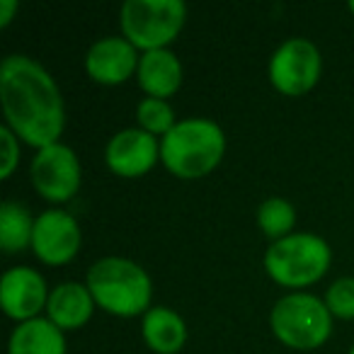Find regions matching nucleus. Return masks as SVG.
Returning <instances> with one entry per match:
<instances>
[{"instance_id": "2eb2a0df", "label": "nucleus", "mask_w": 354, "mask_h": 354, "mask_svg": "<svg viewBox=\"0 0 354 354\" xmlns=\"http://www.w3.org/2000/svg\"><path fill=\"white\" fill-rule=\"evenodd\" d=\"M141 335L156 354H177L187 342V323L167 306H153L141 318Z\"/></svg>"}, {"instance_id": "5701e85b", "label": "nucleus", "mask_w": 354, "mask_h": 354, "mask_svg": "<svg viewBox=\"0 0 354 354\" xmlns=\"http://www.w3.org/2000/svg\"><path fill=\"white\" fill-rule=\"evenodd\" d=\"M347 8H349V12L354 15V0H349V6H347Z\"/></svg>"}, {"instance_id": "4be33fe9", "label": "nucleus", "mask_w": 354, "mask_h": 354, "mask_svg": "<svg viewBox=\"0 0 354 354\" xmlns=\"http://www.w3.org/2000/svg\"><path fill=\"white\" fill-rule=\"evenodd\" d=\"M17 8H20V6H17L15 0H0V27H3V30H6V27L12 22Z\"/></svg>"}, {"instance_id": "423d86ee", "label": "nucleus", "mask_w": 354, "mask_h": 354, "mask_svg": "<svg viewBox=\"0 0 354 354\" xmlns=\"http://www.w3.org/2000/svg\"><path fill=\"white\" fill-rule=\"evenodd\" d=\"M187 20L183 0H127L119 12L122 37H127L141 54L167 49Z\"/></svg>"}, {"instance_id": "a211bd4d", "label": "nucleus", "mask_w": 354, "mask_h": 354, "mask_svg": "<svg viewBox=\"0 0 354 354\" xmlns=\"http://www.w3.org/2000/svg\"><path fill=\"white\" fill-rule=\"evenodd\" d=\"M257 226L272 243L291 236L296 226V209L289 199L270 197L257 207Z\"/></svg>"}, {"instance_id": "f8f14e48", "label": "nucleus", "mask_w": 354, "mask_h": 354, "mask_svg": "<svg viewBox=\"0 0 354 354\" xmlns=\"http://www.w3.org/2000/svg\"><path fill=\"white\" fill-rule=\"evenodd\" d=\"M141 54L127 37H102L85 54V71L100 85H122L138 71Z\"/></svg>"}, {"instance_id": "9b49d317", "label": "nucleus", "mask_w": 354, "mask_h": 354, "mask_svg": "<svg viewBox=\"0 0 354 354\" xmlns=\"http://www.w3.org/2000/svg\"><path fill=\"white\" fill-rule=\"evenodd\" d=\"M51 289L46 286V279L35 267H10L0 281V304L8 318L17 323L39 318L41 310H46Z\"/></svg>"}, {"instance_id": "412c9836", "label": "nucleus", "mask_w": 354, "mask_h": 354, "mask_svg": "<svg viewBox=\"0 0 354 354\" xmlns=\"http://www.w3.org/2000/svg\"><path fill=\"white\" fill-rule=\"evenodd\" d=\"M0 148H3V156H0V177L8 180L17 170V165H20V138L6 124L0 127Z\"/></svg>"}, {"instance_id": "dca6fc26", "label": "nucleus", "mask_w": 354, "mask_h": 354, "mask_svg": "<svg viewBox=\"0 0 354 354\" xmlns=\"http://www.w3.org/2000/svg\"><path fill=\"white\" fill-rule=\"evenodd\" d=\"M68 342L61 328H56L49 318H35L27 323H17L8 339V354H66Z\"/></svg>"}, {"instance_id": "6ab92c4d", "label": "nucleus", "mask_w": 354, "mask_h": 354, "mask_svg": "<svg viewBox=\"0 0 354 354\" xmlns=\"http://www.w3.org/2000/svg\"><path fill=\"white\" fill-rule=\"evenodd\" d=\"M136 122L138 129H143V131H148L156 138H162L180 119L175 117V109H172V104L167 100L143 97L136 104Z\"/></svg>"}, {"instance_id": "6e6552de", "label": "nucleus", "mask_w": 354, "mask_h": 354, "mask_svg": "<svg viewBox=\"0 0 354 354\" xmlns=\"http://www.w3.org/2000/svg\"><path fill=\"white\" fill-rule=\"evenodd\" d=\"M32 187L51 204H66L78 194L83 183L78 153L66 143H51L39 148L30 165Z\"/></svg>"}, {"instance_id": "4468645a", "label": "nucleus", "mask_w": 354, "mask_h": 354, "mask_svg": "<svg viewBox=\"0 0 354 354\" xmlns=\"http://www.w3.org/2000/svg\"><path fill=\"white\" fill-rule=\"evenodd\" d=\"M95 299L90 294L88 284L80 281H64V284L54 286L49 294V304H46V318L66 330H78L93 318L95 313Z\"/></svg>"}, {"instance_id": "1a4fd4ad", "label": "nucleus", "mask_w": 354, "mask_h": 354, "mask_svg": "<svg viewBox=\"0 0 354 354\" xmlns=\"http://www.w3.org/2000/svg\"><path fill=\"white\" fill-rule=\"evenodd\" d=\"M83 245L78 218L64 209H46L37 216L35 236H32V252L44 265L59 267L68 265L78 255Z\"/></svg>"}, {"instance_id": "20e7f679", "label": "nucleus", "mask_w": 354, "mask_h": 354, "mask_svg": "<svg viewBox=\"0 0 354 354\" xmlns=\"http://www.w3.org/2000/svg\"><path fill=\"white\" fill-rule=\"evenodd\" d=\"M265 272L286 289H304L325 277L333 265V248L318 233H291L270 243L265 250Z\"/></svg>"}, {"instance_id": "ddd939ff", "label": "nucleus", "mask_w": 354, "mask_h": 354, "mask_svg": "<svg viewBox=\"0 0 354 354\" xmlns=\"http://www.w3.org/2000/svg\"><path fill=\"white\" fill-rule=\"evenodd\" d=\"M183 64L177 59L175 51L170 49H156L141 54L136 71V80L146 97L167 100L180 90L183 85Z\"/></svg>"}, {"instance_id": "f03ea898", "label": "nucleus", "mask_w": 354, "mask_h": 354, "mask_svg": "<svg viewBox=\"0 0 354 354\" xmlns=\"http://www.w3.org/2000/svg\"><path fill=\"white\" fill-rule=\"evenodd\" d=\"M226 153V133L214 119H180L160 138V162L180 180H199L218 167Z\"/></svg>"}, {"instance_id": "f3484780", "label": "nucleus", "mask_w": 354, "mask_h": 354, "mask_svg": "<svg viewBox=\"0 0 354 354\" xmlns=\"http://www.w3.org/2000/svg\"><path fill=\"white\" fill-rule=\"evenodd\" d=\"M35 221L37 218L25 204L12 202V199L0 204V248L6 255H17L32 248Z\"/></svg>"}, {"instance_id": "0eeeda50", "label": "nucleus", "mask_w": 354, "mask_h": 354, "mask_svg": "<svg viewBox=\"0 0 354 354\" xmlns=\"http://www.w3.org/2000/svg\"><path fill=\"white\" fill-rule=\"evenodd\" d=\"M323 73V56L318 46L304 37L284 39L270 56L267 75L277 93L286 97H301L318 85Z\"/></svg>"}, {"instance_id": "b1692460", "label": "nucleus", "mask_w": 354, "mask_h": 354, "mask_svg": "<svg viewBox=\"0 0 354 354\" xmlns=\"http://www.w3.org/2000/svg\"><path fill=\"white\" fill-rule=\"evenodd\" d=\"M347 354H354V344H352V347H349V352Z\"/></svg>"}, {"instance_id": "aec40b11", "label": "nucleus", "mask_w": 354, "mask_h": 354, "mask_svg": "<svg viewBox=\"0 0 354 354\" xmlns=\"http://www.w3.org/2000/svg\"><path fill=\"white\" fill-rule=\"evenodd\" d=\"M325 306L333 318L354 320V277H339L325 291Z\"/></svg>"}, {"instance_id": "7ed1b4c3", "label": "nucleus", "mask_w": 354, "mask_h": 354, "mask_svg": "<svg viewBox=\"0 0 354 354\" xmlns=\"http://www.w3.org/2000/svg\"><path fill=\"white\" fill-rule=\"evenodd\" d=\"M88 284L97 308L117 318H136L153 308V279L138 262L102 257L88 270Z\"/></svg>"}, {"instance_id": "f257e3e1", "label": "nucleus", "mask_w": 354, "mask_h": 354, "mask_svg": "<svg viewBox=\"0 0 354 354\" xmlns=\"http://www.w3.org/2000/svg\"><path fill=\"white\" fill-rule=\"evenodd\" d=\"M0 102L6 127L32 148L61 141L66 104L51 73L25 54H10L0 64Z\"/></svg>"}, {"instance_id": "9d476101", "label": "nucleus", "mask_w": 354, "mask_h": 354, "mask_svg": "<svg viewBox=\"0 0 354 354\" xmlns=\"http://www.w3.org/2000/svg\"><path fill=\"white\" fill-rule=\"evenodd\" d=\"M160 160V138L138 127L117 131L104 146V162L119 177H143Z\"/></svg>"}, {"instance_id": "39448f33", "label": "nucleus", "mask_w": 354, "mask_h": 354, "mask_svg": "<svg viewBox=\"0 0 354 354\" xmlns=\"http://www.w3.org/2000/svg\"><path fill=\"white\" fill-rule=\"evenodd\" d=\"M270 328L281 344L291 349H318L333 335V313L323 299L306 291L281 296L270 313Z\"/></svg>"}]
</instances>
